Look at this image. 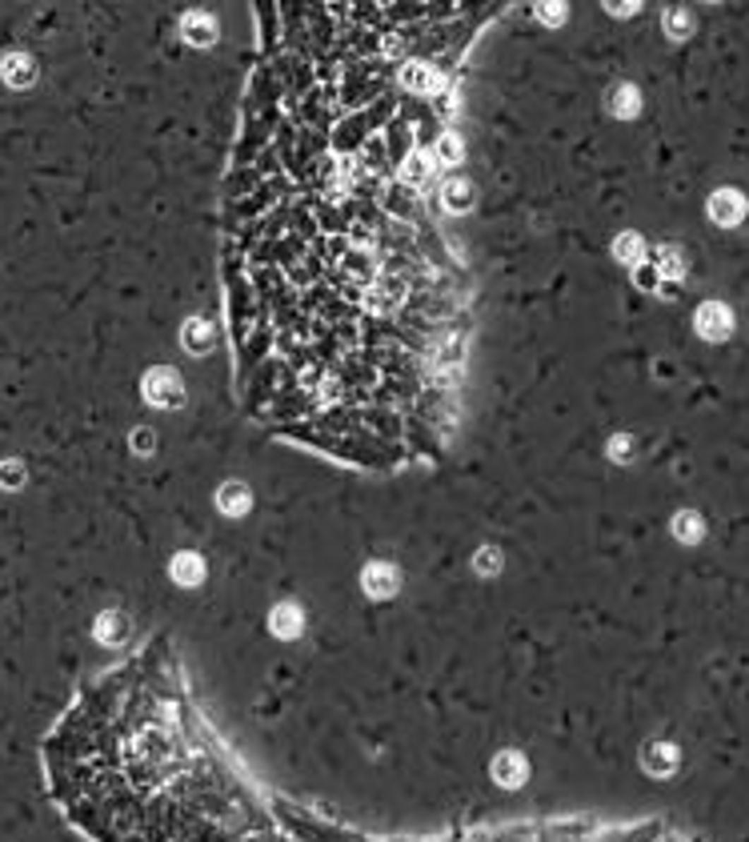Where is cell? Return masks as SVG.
I'll return each instance as SVG.
<instances>
[{"label":"cell","mask_w":749,"mask_h":842,"mask_svg":"<svg viewBox=\"0 0 749 842\" xmlns=\"http://www.w3.org/2000/svg\"><path fill=\"white\" fill-rule=\"evenodd\" d=\"M541 8H545V13H541L545 20H561V4H541Z\"/></svg>","instance_id":"2e32d148"},{"label":"cell","mask_w":749,"mask_h":842,"mask_svg":"<svg viewBox=\"0 0 749 842\" xmlns=\"http://www.w3.org/2000/svg\"><path fill=\"white\" fill-rule=\"evenodd\" d=\"M0 73H4V81H8V85H16V88H20V85H32V61H28V57H20V52H16V57H4Z\"/></svg>","instance_id":"52a82bcc"},{"label":"cell","mask_w":749,"mask_h":842,"mask_svg":"<svg viewBox=\"0 0 749 842\" xmlns=\"http://www.w3.org/2000/svg\"><path fill=\"white\" fill-rule=\"evenodd\" d=\"M661 273L665 277H677V273H681V257H677L673 249H661Z\"/></svg>","instance_id":"4fadbf2b"},{"label":"cell","mask_w":749,"mask_h":842,"mask_svg":"<svg viewBox=\"0 0 749 842\" xmlns=\"http://www.w3.org/2000/svg\"><path fill=\"white\" fill-rule=\"evenodd\" d=\"M184 37L193 40V45H212L217 40V25H212V16L205 13H193V16H184Z\"/></svg>","instance_id":"8992f818"},{"label":"cell","mask_w":749,"mask_h":842,"mask_svg":"<svg viewBox=\"0 0 749 842\" xmlns=\"http://www.w3.org/2000/svg\"><path fill=\"white\" fill-rule=\"evenodd\" d=\"M49 762L100 842H257L265 830L164 654L100 682L52 738Z\"/></svg>","instance_id":"7a4b0ae2"},{"label":"cell","mask_w":749,"mask_h":842,"mask_svg":"<svg viewBox=\"0 0 749 842\" xmlns=\"http://www.w3.org/2000/svg\"><path fill=\"white\" fill-rule=\"evenodd\" d=\"M729 325H733V317H729V309L717 305V301H709V305H701V309H697V329L705 337H725V333H729Z\"/></svg>","instance_id":"277c9868"},{"label":"cell","mask_w":749,"mask_h":842,"mask_svg":"<svg viewBox=\"0 0 749 842\" xmlns=\"http://www.w3.org/2000/svg\"><path fill=\"white\" fill-rule=\"evenodd\" d=\"M353 8V4H349ZM417 4L349 13L353 40L293 61L260 149L308 177L248 161V281L281 301L265 333L260 393L281 429L353 461H401L445 425L453 369V293L441 241L421 217L429 157L413 141L449 81L445 45H405ZM277 97V93H272Z\"/></svg>","instance_id":"6da1fadb"},{"label":"cell","mask_w":749,"mask_h":842,"mask_svg":"<svg viewBox=\"0 0 749 842\" xmlns=\"http://www.w3.org/2000/svg\"><path fill=\"white\" fill-rule=\"evenodd\" d=\"M613 109L621 112V117H629V112H637V93H633V88H617Z\"/></svg>","instance_id":"8fae6325"},{"label":"cell","mask_w":749,"mask_h":842,"mask_svg":"<svg viewBox=\"0 0 749 842\" xmlns=\"http://www.w3.org/2000/svg\"><path fill=\"white\" fill-rule=\"evenodd\" d=\"M145 393L152 397L157 405H172V401L181 397V381H176L169 369H152V373L145 377Z\"/></svg>","instance_id":"3957f363"},{"label":"cell","mask_w":749,"mask_h":842,"mask_svg":"<svg viewBox=\"0 0 749 842\" xmlns=\"http://www.w3.org/2000/svg\"><path fill=\"white\" fill-rule=\"evenodd\" d=\"M441 201L449 205V209H465V205H469V181H461V177L445 181V185H441Z\"/></svg>","instance_id":"9c48e42d"},{"label":"cell","mask_w":749,"mask_h":842,"mask_svg":"<svg viewBox=\"0 0 749 842\" xmlns=\"http://www.w3.org/2000/svg\"><path fill=\"white\" fill-rule=\"evenodd\" d=\"M665 28L673 32V37H685L689 28H693V20H689V13H681V8H673V13L665 16Z\"/></svg>","instance_id":"30bf717a"},{"label":"cell","mask_w":749,"mask_h":842,"mask_svg":"<svg viewBox=\"0 0 749 842\" xmlns=\"http://www.w3.org/2000/svg\"><path fill=\"white\" fill-rule=\"evenodd\" d=\"M184 345L193 349V353H205V349L212 345V329L200 317H193V321L184 325Z\"/></svg>","instance_id":"ba28073f"},{"label":"cell","mask_w":749,"mask_h":842,"mask_svg":"<svg viewBox=\"0 0 749 842\" xmlns=\"http://www.w3.org/2000/svg\"><path fill=\"white\" fill-rule=\"evenodd\" d=\"M709 213H713V221H717V225H737V221H741V213H745V201H741V193L725 189V193H717V197L709 201Z\"/></svg>","instance_id":"5b68a950"},{"label":"cell","mask_w":749,"mask_h":842,"mask_svg":"<svg viewBox=\"0 0 749 842\" xmlns=\"http://www.w3.org/2000/svg\"><path fill=\"white\" fill-rule=\"evenodd\" d=\"M0 482L16 485V482H20V470H16V466H0Z\"/></svg>","instance_id":"9a60e30c"},{"label":"cell","mask_w":749,"mask_h":842,"mask_svg":"<svg viewBox=\"0 0 749 842\" xmlns=\"http://www.w3.org/2000/svg\"><path fill=\"white\" fill-rule=\"evenodd\" d=\"M112 614H104V622H100V638H121V626L116 622H109Z\"/></svg>","instance_id":"5bb4252c"},{"label":"cell","mask_w":749,"mask_h":842,"mask_svg":"<svg viewBox=\"0 0 749 842\" xmlns=\"http://www.w3.org/2000/svg\"><path fill=\"white\" fill-rule=\"evenodd\" d=\"M617 257H621V261H637L641 257V241H637V237H621V241H617Z\"/></svg>","instance_id":"7c38bea8"}]
</instances>
